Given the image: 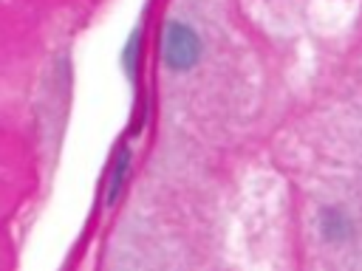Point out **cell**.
I'll return each instance as SVG.
<instances>
[{"mask_svg": "<svg viewBox=\"0 0 362 271\" xmlns=\"http://www.w3.org/2000/svg\"><path fill=\"white\" fill-rule=\"evenodd\" d=\"M158 45H161V62L173 73L192 71L204 54V42H201L198 31L192 25H187L184 20H167V25L161 28Z\"/></svg>", "mask_w": 362, "mask_h": 271, "instance_id": "6da1fadb", "label": "cell"}, {"mask_svg": "<svg viewBox=\"0 0 362 271\" xmlns=\"http://www.w3.org/2000/svg\"><path fill=\"white\" fill-rule=\"evenodd\" d=\"M320 234L325 243H345L354 234V220L348 217V212L331 206L320 212Z\"/></svg>", "mask_w": 362, "mask_h": 271, "instance_id": "7a4b0ae2", "label": "cell"}, {"mask_svg": "<svg viewBox=\"0 0 362 271\" xmlns=\"http://www.w3.org/2000/svg\"><path fill=\"white\" fill-rule=\"evenodd\" d=\"M127 172H130V147L122 144L119 152H116V161L110 167V175H107V189H105V203L107 206H116L122 192H124V183H127Z\"/></svg>", "mask_w": 362, "mask_h": 271, "instance_id": "3957f363", "label": "cell"}, {"mask_svg": "<svg viewBox=\"0 0 362 271\" xmlns=\"http://www.w3.org/2000/svg\"><path fill=\"white\" fill-rule=\"evenodd\" d=\"M139 62H141V28H133L122 48V71L130 85H136L139 79Z\"/></svg>", "mask_w": 362, "mask_h": 271, "instance_id": "277c9868", "label": "cell"}]
</instances>
